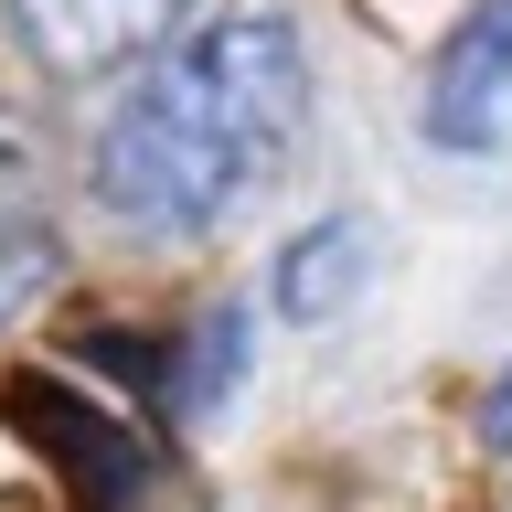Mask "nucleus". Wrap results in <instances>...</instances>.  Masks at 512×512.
I'll return each instance as SVG.
<instances>
[{
  "instance_id": "f03ea898",
  "label": "nucleus",
  "mask_w": 512,
  "mask_h": 512,
  "mask_svg": "<svg viewBox=\"0 0 512 512\" xmlns=\"http://www.w3.org/2000/svg\"><path fill=\"white\" fill-rule=\"evenodd\" d=\"M416 118H427V139L459 150V160L502 150V128H512V0H470V11L438 32Z\"/></svg>"
},
{
  "instance_id": "6e6552de",
  "label": "nucleus",
  "mask_w": 512,
  "mask_h": 512,
  "mask_svg": "<svg viewBox=\"0 0 512 512\" xmlns=\"http://www.w3.org/2000/svg\"><path fill=\"white\" fill-rule=\"evenodd\" d=\"M480 448L512 459V374H491V395H480Z\"/></svg>"
},
{
  "instance_id": "7ed1b4c3",
  "label": "nucleus",
  "mask_w": 512,
  "mask_h": 512,
  "mask_svg": "<svg viewBox=\"0 0 512 512\" xmlns=\"http://www.w3.org/2000/svg\"><path fill=\"white\" fill-rule=\"evenodd\" d=\"M11 32H22V54L43 75H128V64H150L182 43L192 0H0Z\"/></svg>"
},
{
  "instance_id": "f257e3e1",
  "label": "nucleus",
  "mask_w": 512,
  "mask_h": 512,
  "mask_svg": "<svg viewBox=\"0 0 512 512\" xmlns=\"http://www.w3.org/2000/svg\"><path fill=\"white\" fill-rule=\"evenodd\" d=\"M310 139V54L288 11H224L139 64L96 118L86 192L139 235H203L267 192Z\"/></svg>"
},
{
  "instance_id": "423d86ee",
  "label": "nucleus",
  "mask_w": 512,
  "mask_h": 512,
  "mask_svg": "<svg viewBox=\"0 0 512 512\" xmlns=\"http://www.w3.org/2000/svg\"><path fill=\"white\" fill-rule=\"evenodd\" d=\"M246 310H214L203 331H192V363H182V416H214L224 395H235V374H246Z\"/></svg>"
},
{
  "instance_id": "20e7f679",
  "label": "nucleus",
  "mask_w": 512,
  "mask_h": 512,
  "mask_svg": "<svg viewBox=\"0 0 512 512\" xmlns=\"http://www.w3.org/2000/svg\"><path fill=\"white\" fill-rule=\"evenodd\" d=\"M363 278H374V214H320V224H299L278 246L267 310L299 320V331H320V320H342L352 299H363Z\"/></svg>"
},
{
  "instance_id": "39448f33",
  "label": "nucleus",
  "mask_w": 512,
  "mask_h": 512,
  "mask_svg": "<svg viewBox=\"0 0 512 512\" xmlns=\"http://www.w3.org/2000/svg\"><path fill=\"white\" fill-rule=\"evenodd\" d=\"M54 278H64V235L43 214H22V203H0V331L43 310Z\"/></svg>"
},
{
  "instance_id": "0eeeda50",
  "label": "nucleus",
  "mask_w": 512,
  "mask_h": 512,
  "mask_svg": "<svg viewBox=\"0 0 512 512\" xmlns=\"http://www.w3.org/2000/svg\"><path fill=\"white\" fill-rule=\"evenodd\" d=\"M43 171V150H32V128L22 118H0V203H22V182Z\"/></svg>"
}]
</instances>
